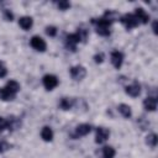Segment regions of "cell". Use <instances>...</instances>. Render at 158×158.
I'll return each mask as SVG.
<instances>
[{
  "instance_id": "30bf717a",
  "label": "cell",
  "mask_w": 158,
  "mask_h": 158,
  "mask_svg": "<svg viewBox=\"0 0 158 158\" xmlns=\"http://www.w3.org/2000/svg\"><path fill=\"white\" fill-rule=\"evenodd\" d=\"M91 131V126L89 123H80L75 127V135L74 137H83L86 136L88 133H90Z\"/></svg>"
},
{
  "instance_id": "ac0fdd59",
  "label": "cell",
  "mask_w": 158,
  "mask_h": 158,
  "mask_svg": "<svg viewBox=\"0 0 158 158\" xmlns=\"http://www.w3.org/2000/svg\"><path fill=\"white\" fill-rule=\"evenodd\" d=\"M116 154V151L111 146H106L102 148V158H114Z\"/></svg>"
},
{
  "instance_id": "4316f807",
  "label": "cell",
  "mask_w": 158,
  "mask_h": 158,
  "mask_svg": "<svg viewBox=\"0 0 158 158\" xmlns=\"http://www.w3.org/2000/svg\"><path fill=\"white\" fill-rule=\"evenodd\" d=\"M4 16H5L6 21H12V19H14V15L10 10H4Z\"/></svg>"
},
{
  "instance_id": "2e32d148",
  "label": "cell",
  "mask_w": 158,
  "mask_h": 158,
  "mask_svg": "<svg viewBox=\"0 0 158 158\" xmlns=\"http://www.w3.org/2000/svg\"><path fill=\"white\" fill-rule=\"evenodd\" d=\"M117 109H118V112H120L125 118H130V117L132 116V110H131V107H130L128 105H126V104H120Z\"/></svg>"
},
{
  "instance_id": "83f0119b",
  "label": "cell",
  "mask_w": 158,
  "mask_h": 158,
  "mask_svg": "<svg viewBox=\"0 0 158 158\" xmlns=\"http://www.w3.org/2000/svg\"><path fill=\"white\" fill-rule=\"evenodd\" d=\"M6 74H7V69H6V67L4 65V63L0 62V78H4Z\"/></svg>"
},
{
  "instance_id": "4fadbf2b",
  "label": "cell",
  "mask_w": 158,
  "mask_h": 158,
  "mask_svg": "<svg viewBox=\"0 0 158 158\" xmlns=\"http://www.w3.org/2000/svg\"><path fill=\"white\" fill-rule=\"evenodd\" d=\"M143 107L147 111H154L157 109V98L156 96H148L143 100Z\"/></svg>"
},
{
  "instance_id": "9c48e42d",
  "label": "cell",
  "mask_w": 158,
  "mask_h": 158,
  "mask_svg": "<svg viewBox=\"0 0 158 158\" xmlns=\"http://www.w3.org/2000/svg\"><path fill=\"white\" fill-rule=\"evenodd\" d=\"M125 91H126L127 95H130L132 98H136V96H138L141 94V85L137 81H135V83L127 85L126 89H125Z\"/></svg>"
},
{
  "instance_id": "d6986e66",
  "label": "cell",
  "mask_w": 158,
  "mask_h": 158,
  "mask_svg": "<svg viewBox=\"0 0 158 158\" xmlns=\"http://www.w3.org/2000/svg\"><path fill=\"white\" fill-rule=\"evenodd\" d=\"M157 141H158V137H157L156 133H149V135L146 137V143H147L149 147H152V148H154V147L157 146Z\"/></svg>"
},
{
  "instance_id": "8992f818",
  "label": "cell",
  "mask_w": 158,
  "mask_h": 158,
  "mask_svg": "<svg viewBox=\"0 0 158 158\" xmlns=\"http://www.w3.org/2000/svg\"><path fill=\"white\" fill-rule=\"evenodd\" d=\"M69 73H70V77L74 80H81L86 75V69L83 65H74V67L70 68Z\"/></svg>"
},
{
  "instance_id": "e0dca14e",
  "label": "cell",
  "mask_w": 158,
  "mask_h": 158,
  "mask_svg": "<svg viewBox=\"0 0 158 158\" xmlns=\"http://www.w3.org/2000/svg\"><path fill=\"white\" fill-rule=\"evenodd\" d=\"M73 106V100H70L69 98H62L59 100V107L62 110H70Z\"/></svg>"
},
{
  "instance_id": "7402d4cb",
  "label": "cell",
  "mask_w": 158,
  "mask_h": 158,
  "mask_svg": "<svg viewBox=\"0 0 158 158\" xmlns=\"http://www.w3.org/2000/svg\"><path fill=\"white\" fill-rule=\"evenodd\" d=\"M57 6H58L59 10L64 11V10H67V9L70 7V2H69V1H65V0H60V1L57 2Z\"/></svg>"
},
{
  "instance_id": "44dd1931",
  "label": "cell",
  "mask_w": 158,
  "mask_h": 158,
  "mask_svg": "<svg viewBox=\"0 0 158 158\" xmlns=\"http://www.w3.org/2000/svg\"><path fill=\"white\" fill-rule=\"evenodd\" d=\"M104 19H106L107 21H110L111 23L118 17V15H117V12L116 11H114V10H107L105 14H104V16H102Z\"/></svg>"
},
{
  "instance_id": "9a60e30c",
  "label": "cell",
  "mask_w": 158,
  "mask_h": 158,
  "mask_svg": "<svg viewBox=\"0 0 158 158\" xmlns=\"http://www.w3.org/2000/svg\"><path fill=\"white\" fill-rule=\"evenodd\" d=\"M41 137H42L43 141L51 142L53 139V131H52V128L49 126H44L42 128V131H41Z\"/></svg>"
},
{
  "instance_id": "cb8c5ba5",
  "label": "cell",
  "mask_w": 158,
  "mask_h": 158,
  "mask_svg": "<svg viewBox=\"0 0 158 158\" xmlns=\"http://www.w3.org/2000/svg\"><path fill=\"white\" fill-rule=\"evenodd\" d=\"M46 33L48 36H51V37H54L57 35V27H54V26H47L46 27Z\"/></svg>"
},
{
  "instance_id": "3957f363",
  "label": "cell",
  "mask_w": 158,
  "mask_h": 158,
  "mask_svg": "<svg viewBox=\"0 0 158 158\" xmlns=\"http://www.w3.org/2000/svg\"><path fill=\"white\" fill-rule=\"evenodd\" d=\"M79 42H81V41H80V37H79V35H78L77 32L65 36V47H67L69 51H72V52H75L77 44H78Z\"/></svg>"
},
{
  "instance_id": "277c9868",
  "label": "cell",
  "mask_w": 158,
  "mask_h": 158,
  "mask_svg": "<svg viewBox=\"0 0 158 158\" xmlns=\"http://www.w3.org/2000/svg\"><path fill=\"white\" fill-rule=\"evenodd\" d=\"M42 83H43V86L46 88V90H53L58 85L59 80L53 74H46L43 77V79H42Z\"/></svg>"
},
{
  "instance_id": "ffe728a7",
  "label": "cell",
  "mask_w": 158,
  "mask_h": 158,
  "mask_svg": "<svg viewBox=\"0 0 158 158\" xmlns=\"http://www.w3.org/2000/svg\"><path fill=\"white\" fill-rule=\"evenodd\" d=\"M6 88H9L11 91H14V93H19L20 91V89H21V86H20V84L16 81V80H9L7 83H6V85H5Z\"/></svg>"
},
{
  "instance_id": "7c38bea8",
  "label": "cell",
  "mask_w": 158,
  "mask_h": 158,
  "mask_svg": "<svg viewBox=\"0 0 158 158\" xmlns=\"http://www.w3.org/2000/svg\"><path fill=\"white\" fill-rule=\"evenodd\" d=\"M16 98V93L11 91L9 88L4 86V88H0V99L4 100V101H11Z\"/></svg>"
},
{
  "instance_id": "5b68a950",
  "label": "cell",
  "mask_w": 158,
  "mask_h": 158,
  "mask_svg": "<svg viewBox=\"0 0 158 158\" xmlns=\"http://www.w3.org/2000/svg\"><path fill=\"white\" fill-rule=\"evenodd\" d=\"M30 44H31V47L33 49H36L38 52H44L46 48H47V44H46L44 40L42 37H40V36H33L31 38V41H30Z\"/></svg>"
},
{
  "instance_id": "8fae6325",
  "label": "cell",
  "mask_w": 158,
  "mask_h": 158,
  "mask_svg": "<svg viewBox=\"0 0 158 158\" xmlns=\"http://www.w3.org/2000/svg\"><path fill=\"white\" fill-rule=\"evenodd\" d=\"M133 15L136 16L138 23H139V22H141V23H148V21H149V15H148L142 7H137V9L135 10V14H133Z\"/></svg>"
},
{
  "instance_id": "d4e9b609",
  "label": "cell",
  "mask_w": 158,
  "mask_h": 158,
  "mask_svg": "<svg viewBox=\"0 0 158 158\" xmlns=\"http://www.w3.org/2000/svg\"><path fill=\"white\" fill-rule=\"evenodd\" d=\"M9 148H10V144H9L7 142H5V141L0 139V153H4V152H6Z\"/></svg>"
},
{
  "instance_id": "484cf974",
  "label": "cell",
  "mask_w": 158,
  "mask_h": 158,
  "mask_svg": "<svg viewBox=\"0 0 158 158\" xmlns=\"http://www.w3.org/2000/svg\"><path fill=\"white\" fill-rule=\"evenodd\" d=\"M104 58H105V56H104L102 52L96 53V54L94 56V62H95V63H102V62H104Z\"/></svg>"
},
{
  "instance_id": "f1b7e54d",
  "label": "cell",
  "mask_w": 158,
  "mask_h": 158,
  "mask_svg": "<svg viewBox=\"0 0 158 158\" xmlns=\"http://www.w3.org/2000/svg\"><path fill=\"white\" fill-rule=\"evenodd\" d=\"M152 30H153V32L157 35L158 33V22L157 21H153V23H152Z\"/></svg>"
},
{
  "instance_id": "7a4b0ae2",
  "label": "cell",
  "mask_w": 158,
  "mask_h": 158,
  "mask_svg": "<svg viewBox=\"0 0 158 158\" xmlns=\"http://www.w3.org/2000/svg\"><path fill=\"white\" fill-rule=\"evenodd\" d=\"M120 21L121 23L127 28V30H131V28H135L137 25H138V21L136 19V16L133 14H125L123 16L120 17Z\"/></svg>"
},
{
  "instance_id": "52a82bcc",
  "label": "cell",
  "mask_w": 158,
  "mask_h": 158,
  "mask_svg": "<svg viewBox=\"0 0 158 158\" xmlns=\"http://www.w3.org/2000/svg\"><path fill=\"white\" fill-rule=\"evenodd\" d=\"M110 136V131L105 127H98L96 128V135H95V142L96 143H104Z\"/></svg>"
},
{
  "instance_id": "603a6c76",
  "label": "cell",
  "mask_w": 158,
  "mask_h": 158,
  "mask_svg": "<svg viewBox=\"0 0 158 158\" xmlns=\"http://www.w3.org/2000/svg\"><path fill=\"white\" fill-rule=\"evenodd\" d=\"M5 130H9V120L0 116V132H2Z\"/></svg>"
},
{
  "instance_id": "ba28073f",
  "label": "cell",
  "mask_w": 158,
  "mask_h": 158,
  "mask_svg": "<svg viewBox=\"0 0 158 158\" xmlns=\"http://www.w3.org/2000/svg\"><path fill=\"white\" fill-rule=\"evenodd\" d=\"M111 63L116 69H120L123 63V54L118 51H114L111 53Z\"/></svg>"
},
{
  "instance_id": "5bb4252c",
  "label": "cell",
  "mask_w": 158,
  "mask_h": 158,
  "mask_svg": "<svg viewBox=\"0 0 158 158\" xmlns=\"http://www.w3.org/2000/svg\"><path fill=\"white\" fill-rule=\"evenodd\" d=\"M19 25H20V27H21L22 30L27 31V30H30V28L32 27L33 20H32V17H30V16H22V17H20V20H19Z\"/></svg>"
},
{
  "instance_id": "6da1fadb",
  "label": "cell",
  "mask_w": 158,
  "mask_h": 158,
  "mask_svg": "<svg viewBox=\"0 0 158 158\" xmlns=\"http://www.w3.org/2000/svg\"><path fill=\"white\" fill-rule=\"evenodd\" d=\"M91 23L95 25V30H96L98 35L104 36V37L110 36V26H111L110 21H107L104 17H100V19H93Z\"/></svg>"
}]
</instances>
